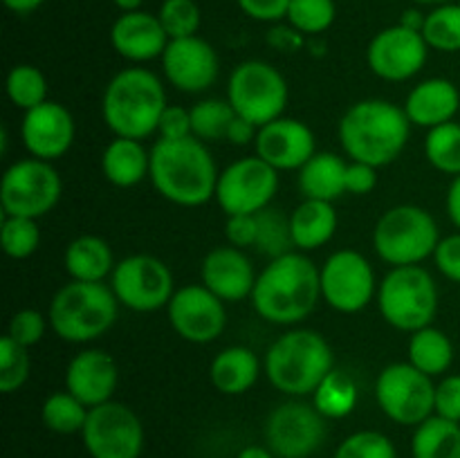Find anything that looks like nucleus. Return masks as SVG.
Returning <instances> with one entry per match:
<instances>
[{
    "instance_id": "1",
    "label": "nucleus",
    "mask_w": 460,
    "mask_h": 458,
    "mask_svg": "<svg viewBox=\"0 0 460 458\" xmlns=\"http://www.w3.org/2000/svg\"><path fill=\"white\" fill-rule=\"evenodd\" d=\"M322 299L319 268L305 251H288L270 259L263 272L256 277L252 305L268 323L295 326L304 321Z\"/></svg>"
},
{
    "instance_id": "2",
    "label": "nucleus",
    "mask_w": 460,
    "mask_h": 458,
    "mask_svg": "<svg viewBox=\"0 0 460 458\" xmlns=\"http://www.w3.org/2000/svg\"><path fill=\"white\" fill-rule=\"evenodd\" d=\"M218 166L198 137L157 139L151 148L153 187L164 200L180 207H200L216 198Z\"/></svg>"
},
{
    "instance_id": "3",
    "label": "nucleus",
    "mask_w": 460,
    "mask_h": 458,
    "mask_svg": "<svg viewBox=\"0 0 460 458\" xmlns=\"http://www.w3.org/2000/svg\"><path fill=\"white\" fill-rule=\"evenodd\" d=\"M337 135L350 160L382 169L404 151L411 135V121L404 108L394 101L362 99L341 115Z\"/></svg>"
},
{
    "instance_id": "4",
    "label": "nucleus",
    "mask_w": 460,
    "mask_h": 458,
    "mask_svg": "<svg viewBox=\"0 0 460 458\" xmlns=\"http://www.w3.org/2000/svg\"><path fill=\"white\" fill-rule=\"evenodd\" d=\"M166 106V90L160 76L146 67H126L103 90L102 117L115 137L146 139L157 133Z\"/></svg>"
},
{
    "instance_id": "5",
    "label": "nucleus",
    "mask_w": 460,
    "mask_h": 458,
    "mask_svg": "<svg viewBox=\"0 0 460 458\" xmlns=\"http://www.w3.org/2000/svg\"><path fill=\"white\" fill-rule=\"evenodd\" d=\"M263 368L274 389L290 398H305L335 368V357L322 332L295 328L270 346Z\"/></svg>"
},
{
    "instance_id": "6",
    "label": "nucleus",
    "mask_w": 460,
    "mask_h": 458,
    "mask_svg": "<svg viewBox=\"0 0 460 458\" xmlns=\"http://www.w3.org/2000/svg\"><path fill=\"white\" fill-rule=\"evenodd\" d=\"M119 301L106 283L70 281L49 304V328L67 344H88L106 335L117 321Z\"/></svg>"
},
{
    "instance_id": "7",
    "label": "nucleus",
    "mask_w": 460,
    "mask_h": 458,
    "mask_svg": "<svg viewBox=\"0 0 460 458\" xmlns=\"http://www.w3.org/2000/svg\"><path fill=\"white\" fill-rule=\"evenodd\" d=\"M440 242L434 216L418 205L386 209L373 229V250L391 268L420 265L434 256Z\"/></svg>"
},
{
    "instance_id": "8",
    "label": "nucleus",
    "mask_w": 460,
    "mask_h": 458,
    "mask_svg": "<svg viewBox=\"0 0 460 458\" xmlns=\"http://www.w3.org/2000/svg\"><path fill=\"white\" fill-rule=\"evenodd\" d=\"M377 308L395 330L416 332L431 326L438 313V287L422 265L391 268L377 286Z\"/></svg>"
},
{
    "instance_id": "9",
    "label": "nucleus",
    "mask_w": 460,
    "mask_h": 458,
    "mask_svg": "<svg viewBox=\"0 0 460 458\" xmlns=\"http://www.w3.org/2000/svg\"><path fill=\"white\" fill-rule=\"evenodd\" d=\"M288 81L272 63L250 58L234 67L227 84V101L234 112L256 128L283 117L288 106Z\"/></svg>"
},
{
    "instance_id": "10",
    "label": "nucleus",
    "mask_w": 460,
    "mask_h": 458,
    "mask_svg": "<svg viewBox=\"0 0 460 458\" xmlns=\"http://www.w3.org/2000/svg\"><path fill=\"white\" fill-rule=\"evenodd\" d=\"M63 182L52 162L18 160L7 166L0 180V207L3 216H22V218H43L58 205Z\"/></svg>"
},
{
    "instance_id": "11",
    "label": "nucleus",
    "mask_w": 460,
    "mask_h": 458,
    "mask_svg": "<svg viewBox=\"0 0 460 458\" xmlns=\"http://www.w3.org/2000/svg\"><path fill=\"white\" fill-rule=\"evenodd\" d=\"M376 400L395 425L418 427L436 413L434 377L418 371L411 362L389 364L377 375Z\"/></svg>"
},
{
    "instance_id": "12",
    "label": "nucleus",
    "mask_w": 460,
    "mask_h": 458,
    "mask_svg": "<svg viewBox=\"0 0 460 458\" xmlns=\"http://www.w3.org/2000/svg\"><path fill=\"white\" fill-rule=\"evenodd\" d=\"M111 287L119 305L133 313H155L166 308L175 295L169 265L151 254L121 259L111 274Z\"/></svg>"
},
{
    "instance_id": "13",
    "label": "nucleus",
    "mask_w": 460,
    "mask_h": 458,
    "mask_svg": "<svg viewBox=\"0 0 460 458\" xmlns=\"http://www.w3.org/2000/svg\"><path fill=\"white\" fill-rule=\"evenodd\" d=\"M90 458H139L144 452V425L124 402L93 407L81 431Z\"/></svg>"
},
{
    "instance_id": "14",
    "label": "nucleus",
    "mask_w": 460,
    "mask_h": 458,
    "mask_svg": "<svg viewBox=\"0 0 460 458\" xmlns=\"http://www.w3.org/2000/svg\"><path fill=\"white\" fill-rule=\"evenodd\" d=\"M279 191V171L268 162L254 157H241L220 171L216 184V202L227 216L259 214L268 209Z\"/></svg>"
},
{
    "instance_id": "15",
    "label": "nucleus",
    "mask_w": 460,
    "mask_h": 458,
    "mask_svg": "<svg viewBox=\"0 0 460 458\" xmlns=\"http://www.w3.org/2000/svg\"><path fill=\"white\" fill-rule=\"evenodd\" d=\"M263 431L277 458H310L326 440V418L314 404L288 400L272 409Z\"/></svg>"
},
{
    "instance_id": "16",
    "label": "nucleus",
    "mask_w": 460,
    "mask_h": 458,
    "mask_svg": "<svg viewBox=\"0 0 460 458\" xmlns=\"http://www.w3.org/2000/svg\"><path fill=\"white\" fill-rule=\"evenodd\" d=\"M322 299L332 310L355 314L376 299L377 283L373 265L355 250H340L331 254L319 268Z\"/></svg>"
},
{
    "instance_id": "17",
    "label": "nucleus",
    "mask_w": 460,
    "mask_h": 458,
    "mask_svg": "<svg viewBox=\"0 0 460 458\" xmlns=\"http://www.w3.org/2000/svg\"><path fill=\"white\" fill-rule=\"evenodd\" d=\"M169 323L189 344H211L227 326L225 301L202 283H191L175 290L166 305Z\"/></svg>"
},
{
    "instance_id": "18",
    "label": "nucleus",
    "mask_w": 460,
    "mask_h": 458,
    "mask_svg": "<svg viewBox=\"0 0 460 458\" xmlns=\"http://www.w3.org/2000/svg\"><path fill=\"white\" fill-rule=\"evenodd\" d=\"M429 45L422 31L398 25L385 27L367 48L368 70L385 81H409L425 67Z\"/></svg>"
},
{
    "instance_id": "19",
    "label": "nucleus",
    "mask_w": 460,
    "mask_h": 458,
    "mask_svg": "<svg viewBox=\"0 0 460 458\" xmlns=\"http://www.w3.org/2000/svg\"><path fill=\"white\" fill-rule=\"evenodd\" d=\"M218 54L200 36L173 39L162 54V70L175 90L198 94L209 90L218 79Z\"/></svg>"
},
{
    "instance_id": "20",
    "label": "nucleus",
    "mask_w": 460,
    "mask_h": 458,
    "mask_svg": "<svg viewBox=\"0 0 460 458\" xmlns=\"http://www.w3.org/2000/svg\"><path fill=\"white\" fill-rule=\"evenodd\" d=\"M76 124L72 112L58 101H45L25 112L21 124L22 146L31 157L57 162L75 144Z\"/></svg>"
},
{
    "instance_id": "21",
    "label": "nucleus",
    "mask_w": 460,
    "mask_h": 458,
    "mask_svg": "<svg viewBox=\"0 0 460 458\" xmlns=\"http://www.w3.org/2000/svg\"><path fill=\"white\" fill-rule=\"evenodd\" d=\"M256 155L277 171H299L317 153L310 126L295 117H279L261 126L254 139Z\"/></svg>"
},
{
    "instance_id": "22",
    "label": "nucleus",
    "mask_w": 460,
    "mask_h": 458,
    "mask_svg": "<svg viewBox=\"0 0 460 458\" xmlns=\"http://www.w3.org/2000/svg\"><path fill=\"white\" fill-rule=\"evenodd\" d=\"M256 277L250 256L234 245H220L207 251L200 265L202 286L209 287L225 304L252 299Z\"/></svg>"
},
{
    "instance_id": "23",
    "label": "nucleus",
    "mask_w": 460,
    "mask_h": 458,
    "mask_svg": "<svg viewBox=\"0 0 460 458\" xmlns=\"http://www.w3.org/2000/svg\"><path fill=\"white\" fill-rule=\"evenodd\" d=\"M119 382L115 357L102 348H85L70 359L66 368V391L88 409L111 402Z\"/></svg>"
},
{
    "instance_id": "24",
    "label": "nucleus",
    "mask_w": 460,
    "mask_h": 458,
    "mask_svg": "<svg viewBox=\"0 0 460 458\" xmlns=\"http://www.w3.org/2000/svg\"><path fill=\"white\" fill-rule=\"evenodd\" d=\"M169 34L162 27L157 13H148L144 9L130 13H121L111 27V43L121 58L130 63H146L153 58H162Z\"/></svg>"
},
{
    "instance_id": "25",
    "label": "nucleus",
    "mask_w": 460,
    "mask_h": 458,
    "mask_svg": "<svg viewBox=\"0 0 460 458\" xmlns=\"http://www.w3.org/2000/svg\"><path fill=\"white\" fill-rule=\"evenodd\" d=\"M402 108L411 126L431 130L436 126L454 121L460 108V92L454 81L434 76V79H425L413 85Z\"/></svg>"
},
{
    "instance_id": "26",
    "label": "nucleus",
    "mask_w": 460,
    "mask_h": 458,
    "mask_svg": "<svg viewBox=\"0 0 460 458\" xmlns=\"http://www.w3.org/2000/svg\"><path fill=\"white\" fill-rule=\"evenodd\" d=\"M151 171V151L142 139L115 137L102 153V173L112 187H137Z\"/></svg>"
},
{
    "instance_id": "27",
    "label": "nucleus",
    "mask_w": 460,
    "mask_h": 458,
    "mask_svg": "<svg viewBox=\"0 0 460 458\" xmlns=\"http://www.w3.org/2000/svg\"><path fill=\"white\" fill-rule=\"evenodd\" d=\"M346 169H349V162L344 157L331 151H317L296 171L299 191L310 200L335 202L346 193Z\"/></svg>"
},
{
    "instance_id": "28",
    "label": "nucleus",
    "mask_w": 460,
    "mask_h": 458,
    "mask_svg": "<svg viewBox=\"0 0 460 458\" xmlns=\"http://www.w3.org/2000/svg\"><path fill=\"white\" fill-rule=\"evenodd\" d=\"M337 211L332 202L326 200H310L304 198L299 207L290 214V233L295 250L314 251L331 242L337 232Z\"/></svg>"
},
{
    "instance_id": "29",
    "label": "nucleus",
    "mask_w": 460,
    "mask_h": 458,
    "mask_svg": "<svg viewBox=\"0 0 460 458\" xmlns=\"http://www.w3.org/2000/svg\"><path fill=\"white\" fill-rule=\"evenodd\" d=\"M261 375V362L247 346L223 348L209 366V380L223 395H243L256 384Z\"/></svg>"
},
{
    "instance_id": "30",
    "label": "nucleus",
    "mask_w": 460,
    "mask_h": 458,
    "mask_svg": "<svg viewBox=\"0 0 460 458\" xmlns=\"http://www.w3.org/2000/svg\"><path fill=\"white\" fill-rule=\"evenodd\" d=\"M63 265H66V272L72 281L103 283L111 277L117 263L111 245L102 236L84 233L66 247Z\"/></svg>"
},
{
    "instance_id": "31",
    "label": "nucleus",
    "mask_w": 460,
    "mask_h": 458,
    "mask_svg": "<svg viewBox=\"0 0 460 458\" xmlns=\"http://www.w3.org/2000/svg\"><path fill=\"white\" fill-rule=\"evenodd\" d=\"M407 353L409 362L429 377L445 375L454 364L452 339L447 337V332L436 326H425L420 330L411 332Z\"/></svg>"
},
{
    "instance_id": "32",
    "label": "nucleus",
    "mask_w": 460,
    "mask_h": 458,
    "mask_svg": "<svg viewBox=\"0 0 460 458\" xmlns=\"http://www.w3.org/2000/svg\"><path fill=\"white\" fill-rule=\"evenodd\" d=\"M411 452L413 458H460V422L434 413L413 431Z\"/></svg>"
},
{
    "instance_id": "33",
    "label": "nucleus",
    "mask_w": 460,
    "mask_h": 458,
    "mask_svg": "<svg viewBox=\"0 0 460 458\" xmlns=\"http://www.w3.org/2000/svg\"><path fill=\"white\" fill-rule=\"evenodd\" d=\"M359 389L353 377L341 368H332L314 389L313 404L326 420H341L358 407Z\"/></svg>"
},
{
    "instance_id": "34",
    "label": "nucleus",
    "mask_w": 460,
    "mask_h": 458,
    "mask_svg": "<svg viewBox=\"0 0 460 458\" xmlns=\"http://www.w3.org/2000/svg\"><path fill=\"white\" fill-rule=\"evenodd\" d=\"M88 413L90 409L79 398H75L70 391H57V393L48 395L43 409H40L43 425L61 436L81 434L85 420H88Z\"/></svg>"
},
{
    "instance_id": "35",
    "label": "nucleus",
    "mask_w": 460,
    "mask_h": 458,
    "mask_svg": "<svg viewBox=\"0 0 460 458\" xmlns=\"http://www.w3.org/2000/svg\"><path fill=\"white\" fill-rule=\"evenodd\" d=\"M191 112V130L193 137H198L200 142H223L227 139V130L232 126L234 112L232 103L227 99H202L196 106L189 108Z\"/></svg>"
},
{
    "instance_id": "36",
    "label": "nucleus",
    "mask_w": 460,
    "mask_h": 458,
    "mask_svg": "<svg viewBox=\"0 0 460 458\" xmlns=\"http://www.w3.org/2000/svg\"><path fill=\"white\" fill-rule=\"evenodd\" d=\"M425 157L436 171L445 175H460V124L447 121L427 130Z\"/></svg>"
},
{
    "instance_id": "37",
    "label": "nucleus",
    "mask_w": 460,
    "mask_h": 458,
    "mask_svg": "<svg viewBox=\"0 0 460 458\" xmlns=\"http://www.w3.org/2000/svg\"><path fill=\"white\" fill-rule=\"evenodd\" d=\"M4 90L9 101L25 112L48 101V79L39 67L30 63H18L9 70Z\"/></svg>"
},
{
    "instance_id": "38",
    "label": "nucleus",
    "mask_w": 460,
    "mask_h": 458,
    "mask_svg": "<svg viewBox=\"0 0 460 458\" xmlns=\"http://www.w3.org/2000/svg\"><path fill=\"white\" fill-rule=\"evenodd\" d=\"M422 36L429 49L445 54L460 52V4L447 3L431 9L425 18Z\"/></svg>"
},
{
    "instance_id": "39",
    "label": "nucleus",
    "mask_w": 460,
    "mask_h": 458,
    "mask_svg": "<svg viewBox=\"0 0 460 458\" xmlns=\"http://www.w3.org/2000/svg\"><path fill=\"white\" fill-rule=\"evenodd\" d=\"M0 242L9 259L25 260L39 250L40 229L39 220L22 218V216H3Z\"/></svg>"
},
{
    "instance_id": "40",
    "label": "nucleus",
    "mask_w": 460,
    "mask_h": 458,
    "mask_svg": "<svg viewBox=\"0 0 460 458\" xmlns=\"http://www.w3.org/2000/svg\"><path fill=\"white\" fill-rule=\"evenodd\" d=\"M335 0H290L288 22L304 36L323 34L335 22Z\"/></svg>"
},
{
    "instance_id": "41",
    "label": "nucleus",
    "mask_w": 460,
    "mask_h": 458,
    "mask_svg": "<svg viewBox=\"0 0 460 458\" xmlns=\"http://www.w3.org/2000/svg\"><path fill=\"white\" fill-rule=\"evenodd\" d=\"M259 238H256V250L261 254L270 256V259H279V256L292 251L295 242H292L290 233V218L281 214L279 209L259 211Z\"/></svg>"
},
{
    "instance_id": "42",
    "label": "nucleus",
    "mask_w": 460,
    "mask_h": 458,
    "mask_svg": "<svg viewBox=\"0 0 460 458\" xmlns=\"http://www.w3.org/2000/svg\"><path fill=\"white\" fill-rule=\"evenodd\" d=\"M31 371L30 348L16 344L9 335L0 339V391L13 393L27 382Z\"/></svg>"
},
{
    "instance_id": "43",
    "label": "nucleus",
    "mask_w": 460,
    "mask_h": 458,
    "mask_svg": "<svg viewBox=\"0 0 460 458\" xmlns=\"http://www.w3.org/2000/svg\"><path fill=\"white\" fill-rule=\"evenodd\" d=\"M157 18L171 40L198 36L202 22V13L196 0H164L160 4Z\"/></svg>"
},
{
    "instance_id": "44",
    "label": "nucleus",
    "mask_w": 460,
    "mask_h": 458,
    "mask_svg": "<svg viewBox=\"0 0 460 458\" xmlns=\"http://www.w3.org/2000/svg\"><path fill=\"white\" fill-rule=\"evenodd\" d=\"M332 458H398L395 445L382 431L362 429L341 440Z\"/></svg>"
},
{
    "instance_id": "45",
    "label": "nucleus",
    "mask_w": 460,
    "mask_h": 458,
    "mask_svg": "<svg viewBox=\"0 0 460 458\" xmlns=\"http://www.w3.org/2000/svg\"><path fill=\"white\" fill-rule=\"evenodd\" d=\"M49 319L43 317L39 310H18L12 319H9L7 326V335L12 337L16 344L25 346V348H31V346L39 344L43 339L45 330H48Z\"/></svg>"
},
{
    "instance_id": "46",
    "label": "nucleus",
    "mask_w": 460,
    "mask_h": 458,
    "mask_svg": "<svg viewBox=\"0 0 460 458\" xmlns=\"http://www.w3.org/2000/svg\"><path fill=\"white\" fill-rule=\"evenodd\" d=\"M225 236H227L229 245L234 247H256V238H259V216L256 214H238L227 216L225 223Z\"/></svg>"
},
{
    "instance_id": "47",
    "label": "nucleus",
    "mask_w": 460,
    "mask_h": 458,
    "mask_svg": "<svg viewBox=\"0 0 460 458\" xmlns=\"http://www.w3.org/2000/svg\"><path fill=\"white\" fill-rule=\"evenodd\" d=\"M436 416L460 422V375H445L436 384Z\"/></svg>"
},
{
    "instance_id": "48",
    "label": "nucleus",
    "mask_w": 460,
    "mask_h": 458,
    "mask_svg": "<svg viewBox=\"0 0 460 458\" xmlns=\"http://www.w3.org/2000/svg\"><path fill=\"white\" fill-rule=\"evenodd\" d=\"M434 263L445 278L460 283V232L440 238L434 251Z\"/></svg>"
},
{
    "instance_id": "49",
    "label": "nucleus",
    "mask_w": 460,
    "mask_h": 458,
    "mask_svg": "<svg viewBox=\"0 0 460 458\" xmlns=\"http://www.w3.org/2000/svg\"><path fill=\"white\" fill-rule=\"evenodd\" d=\"M157 133L162 139H182L191 137V112L182 106H166L157 124Z\"/></svg>"
},
{
    "instance_id": "50",
    "label": "nucleus",
    "mask_w": 460,
    "mask_h": 458,
    "mask_svg": "<svg viewBox=\"0 0 460 458\" xmlns=\"http://www.w3.org/2000/svg\"><path fill=\"white\" fill-rule=\"evenodd\" d=\"M243 13L261 22H277L288 16L290 0H236Z\"/></svg>"
},
{
    "instance_id": "51",
    "label": "nucleus",
    "mask_w": 460,
    "mask_h": 458,
    "mask_svg": "<svg viewBox=\"0 0 460 458\" xmlns=\"http://www.w3.org/2000/svg\"><path fill=\"white\" fill-rule=\"evenodd\" d=\"M377 187V169L364 162H349L346 169V193L353 196H368Z\"/></svg>"
},
{
    "instance_id": "52",
    "label": "nucleus",
    "mask_w": 460,
    "mask_h": 458,
    "mask_svg": "<svg viewBox=\"0 0 460 458\" xmlns=\"http://www.w3.org/2000/svg\"><path fill=\"white\" fill-rule=\"evenodd\" d=\"M268 40L281 52H295L304 45V34H299L295 27H277V30L270 31Z\"/></svg>"
},
{
    "instance_id": "53",
    "label": "nucleus",
    "mask_w": 460,
    "mask_h": 458,
    "mask_svg": "<svg viewBox=\"0 0 460 458\" xmlns=\"http://www.w3.org/2000/svg\"><path fill=\"white\" fill-rule=\"evenodd\" d=\"M256 133H259V128H256L254 124H250V121L236 115L234 117L232 126H229L227 139H225V142L234 144V146H245V144L254 142Z\"/></svg>"
},
{
    "instance_id": "54",
    "label": "nucleus",
    "mask_w": 460,
    "mask_h": 458,
    "mask_svg": "<svg viewBox=\"0 0 460 458\" xmlns=\"http://www.w3.org/2000/svg\"><path fill=\"white\" fill-rule=\"evenodd\" d=\"M445 205H447L449 220H452L454 227L460 232V175H456V178L452 180V184H449L447 202H445Z\"/></svg>"
},
{
    "instance_id": "55",
    "label": "nucleus",
    "mask_w": 460,
    "mask_h": 458,
    "mask_svg": "<svg viewBox=\"0 0 460 458\" xmlns=\"http://www.w3.org/2000/svg\"><path fill=\"white\" fill-rule=\"evenodd\" d=\"M3 3L9 12L18 13V16H27V13L36 12L45 0H3Z\"/></svg>"
},
{
    "instance_id": "56",
    "label": "nucleus",
    "mask_w": 460,
    "mask_h": 458,
    "mask_svg": "<svg viewBox=\"0 0 460 458\" xmlns=\"http://www.w3.org/2000/svg\"><path fill=\"white\" fill-rule=\"evenodd\" d=\"M425 18L427 13L418 12V9H407V12L402 13V18H400V25L407 27V30L422 31V27H425Z\"/></svg>"
},
{
    "instance_id": "57",
    "label": "nucleus",
    "mask_w": 460,
    "mask_h": 458,
    "mask_svg": "<svg viewBox=\"0 0 460 458\" xmlns=\"http://www.w3.org/2000/svg\"><path fill=\"white\" fill-rule=\"evenodd\" d=\"M236 458H277L272 454V449L263 447V445H247L241 452L236 454Z\"/></svg>"
},
{
    "instance_id": "58",
    "label": "nucleus",
    "mask_w": 460,
    "mask_h": 458,
    "mask_svg": "<svg viewBox=\"0 0 460 458\" xmlns=\"http://www.w3.org/2000/svg\"><path fill=\"white\" fill-rule=\"evenodd\" d=\"M115 7L119 9L121 13H130V12H139L144 4V0H112Z\"/></svg>"
},
{
    "instance_id": "59",
    "label": "nucleus",
    "mask_w": 460,
    "mask_h": 458,
    "mask_svg": "<svg viewBox=\"0 0 460 458\" xmlns=\"http://www.w3.org/2000/svg\"><path fill=\"white\" fill-rule=\"evenodd\" d=\"M416 4H429V7H440V4L454 3V0H413Z\"/></svg>"
}]
</instances>
